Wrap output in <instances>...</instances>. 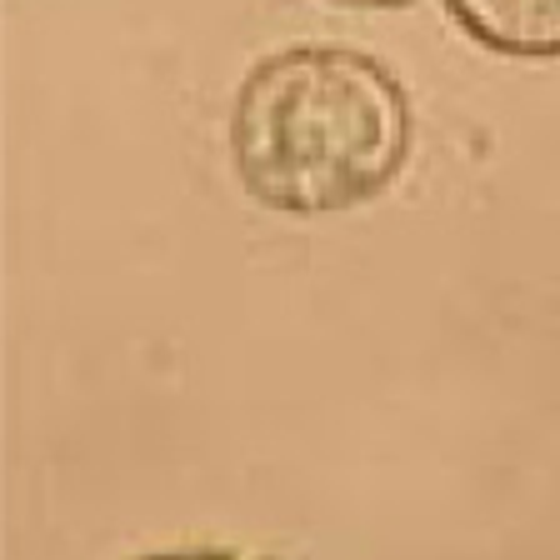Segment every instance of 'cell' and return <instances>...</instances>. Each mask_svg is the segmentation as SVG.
Instances as JSON below:
<instances>
[{
  "label": "cell",
  "instance_id": "obj_1",
  "mask_svg": "<svg viewBox=\"0 0 560 560\" xmlns=\"http://www.w3.org/2000/svg\"><path fill=\"white\" fill-rule=\"evenodd\" d=\"M416 110L385 60L350 46H285L245 70L231 105L235 180L280 215L375 200L410 161Z\"/></svg>",
  "mask_w": 560,
  "mask_h": 560
},
{
  "label": "cell",
  "instance_id": "obj_2",
  "mask_svg": "<svg viewBox=\"0 0 560 560\" xmlns=\"http://www.w3.org/2000/svg\"><path fill=\"white\" fill-rule=\"evenodd\" d=\"M455 25L495 56L556 60L560 56V0H445Z\"/></svg>",
  "mask_w": 560,
  "mask_h": 560
},
{
  "label": "cell",
  "instance_id": "obj_3",
  "mask_svg": "<svg viewBox=\"0 0 560 560\" xmlns=\"http://www.w3.org/2000/svg\"><path fill=\"white\" fill-rule=\"evenodd\" d=\"M330 5H350V11H406L416 0H330Z\"/></svg>",
  "mask_w": 560,
  "mask_h": 560
}]
</instances>
